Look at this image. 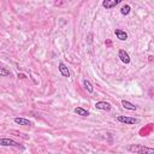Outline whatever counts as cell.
<instances>
[{
    "instance_id": "277c9868",
    "label": "cell",
    "mask_w": 154,
    "mask_h": 154,
    "mask_svg": "<svg viewBox=\"0 0 154 154\" xmlns=\"http://www.w3.org/2000/svg\"><path fill=\"white\" fill-rule=\"evenodd\" d=\"M95 107L97 109H101V111H111V105L106 101H97L95 103Z\"/></svg>"
},
{
    "instance_id": "ba28073f",
    "label": "cell",
    "mask_w": 154,
    "mask_h": 154,
    "mask_svg": "<svg viewBox=\"0 0 154 154\" xmlns=\"http://www.w3.org/2000/svg\"><path fill=\"white\" fill-rule=\"evenodd\" d=\"M14 123L18 125H23V126H31L32 125V123L30 120H28L25 118H18V117L14 118Z\"/></svg>"
},
{
    "instance_id": "7c38bea8",
    "label": "cell",
    "mask_w": 154,
    "mask_h": 154,
    "mask_svg": "<svg viewBox=\"0 0 154 154\" xmlns=\"http://www.w3.org/2000/svg\"><path fill=\"white\" fill-rule=\"evenodd\" d=\"M83 85H84V88L89 91V93H93L94 91V87L91 85V83L89 82V81H87V79H83Z\"/></svg>"
},
{
    "instance_id": "7a4b0ae2",
    "label": "cell",
    "mask_w": 154,
    "mask_h": 154,
    "mask_svg": "<svg viewBox=\"0 0 154 154\" xmlns=\"http://www.w3.org/2000/svg\"><path fill=\"white\" fill-rule=\"evenodd\" d=\"M0 146H4V147H14V148H20V149H23V147H22L18 142H16V141H13V140H11V138H8V137H2V138H0Z\"/></svg>"
},
{
    "instance_id": "30bf717a",
    "label": "cell",
    "mask_w": 154,
    "mask_h": 154,
    "mask_svg": "<svg viewBox=\"0 0 154 154\" xmlns=\"http://www.w3.org/2000/svg\"><path fill=\"white\" fill-rule=\"evenodd\" d=\"M122 105H123L124 108H126V109H129V111H136V109H137V106L134 105V103H131V102L128 101V100H122Z\"/></svg>"
},
{
    "instance_id": "52a82bcc",
    "label": "cell",
    "mask_w": 154,
    "mask_h": 154,
    "mask_svg": "<svg viewBox=\"0 0 154 154\" xmlns=\"http://www.w3.org/2000/svg\"><path fill=\"white\" fill-rule=\"evenodd\" d=\"M114 34H116V36H117L120 41H126V40H128V34H126L124 30H122V29H116V30H114Z\"/></svg>"
},
{
    "instance_id": "4fadbf2b",
    "label": "cell",
    "mask_w": 154,
    "mask_h": 154,
    "mask_svg": "<svg viewBox=\"0 0 154 154\" xmlns=\"http://www.w3.org/2000/svg\"><path fill=\"white\" fill-rule=\"evenodd\" d=\"M130 10H131V7H130L129 5H124V6L120 8V13H122L123 16H128V14L130 13Z\"/></svg>"
},
{
    "instance_id": "3957f363",
    "label": "cell",
    "mask_w": 154,
    "mask_h": 154,
    "mask_svg": "<svg viewBox=\"0 0 154 154\" xmlns=\"http://www.w3.org/2000/svg\"><path fill=\"white\" fill-rule=\"evenodd\" d=\"M117 120H118L119 123L129 124V125H132V124H137V123H138V119H137V118L128 117V116H118V117H117Z\"/></svg>"
},
{
    "instance_id": "9a60e30c",
    "label": "cell",
    "mask_w": 154,
    "mask_h": 154,
    "mask_svg": "<svg viewBox=\"0 0 154 154\" xmlns=\"http://www.w3.org/2000/svg\"><path fill=\"white\" fill-rule=\"evenodd\" d=\"M17 77L23 79V78H26V75H25V73H18V76H17Z\"/></svg>"
},
{
    "instance_id": "5bb4252c",
    "label": "cell",
    "mask_w": 154,
    "mask_h": 154,
    "mask_svg": "<svg viewBox=\"0 0 154 154\" xmlns=\"http://www.w3.org/2000/svg\"><path fill=\"white\" fill-rule=\"evenodd\" d=\"M11 75V71L7 70L6 67H1L0 66V76H10Z\"/></svg>"
},
{
    "instance_id": "5b68a950",
    "label": "cell",
    "mask_w": 154,
    "mask_h": 154,
    "mask_svg": "<svg viewBox=\"0 0 154 154\" xmlns=\"http://www.w3.org/2000/svg\"><path fill=\"white\" fill-rule=\"evenodd\" d=\"M120 0H103L102 1V6L105 8H112L114 6H117L118 4H120Z\"/></svg>"
},
{
    "instance_id": "8fae6325",
    "label": "cell",
    "mask_w": 154,
    "mask_h": 154,
    "mask_svg": "<svg viewBox=\"0 0 154 154\" xmlns=\"http://www.w3.org/2000/svg\"><path fill=\"white\" fill-rule=\"evenodd\" d=\"M73 111H75V113H77L78 116H82V117H88L89 116V112L87 109L82 108V107H76Z\"/></svg>"
},
{
    "instance_id": "8992f818",
    "label": "cell",
    "mask_w": 154,
    "mask_h": 154,
    "mask_svg": "<svg viewBox=\"0 0 154 154\" xmlns=\"http://www.w3.org/2000/svg\"><path fill=\"white\" fill-rule=\"evenodd\" d=\"M118 57L120 58V60H122L124 64H129V63H130V57H129L128 52H125L124 49H120V51L118 52Z\"/></svg>"
},
{
    "instance_id": "6da1fadb",
    "label": "cell",
    "mask_w": 154,
    "mask_h": 154,
    "mask_svg": "<svg viewBox=\"0 0 154 154\" xmlns=\"http://www.w3.org/2000/svg\"><path fill=\"white\" fill-rule=\"evenodd\" d=\"M129 152L136 153V154H154V149L150 147H146L143 144H129L126 147Z\"/></svg>"
},
{
    "instance_id": "9c48e42d",
    "label": "cell",
    "mask_w": 154,
    "mask_h": 154,
    "mask_svg": "<svg viewBox=\"0 0 154 154\" xmlns=\"http://www.w3.org/2000/svg\"><path fill=\"white\" fill-rule=\"evenodd\" d=\"M59 71L64 77H70V71L64 63H59Z\"/></svg>"
}]
</instances>
